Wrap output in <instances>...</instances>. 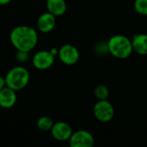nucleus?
Segmentation results:
<instances>
[{"label":"nucleus","instance_id":"1","mask_svg":"<svg viewBox=\"0 0 147 147\" xmlns=\"http://www.w3.org/2000/svg\"><path fill=\"white\" fill-rule=\"evenodd\" d=\"M9 40L16 50L29 53L37 45L38 34L37 31L30 26L20 25L11 30Z\"/></svg>","mask_w":147,"mask_h":147},{"label":"nucleus","instance_id":"2","mask_svg":"<svg viewBox=\"0 0 147 147\" xmlns=\"http://www.w3.org/2000/svg\"><path fill=\"white\" fill-rule=\"evenodd\" d=\"M108 51L115 58L127 59L133 53L132 41L124 35H114L107 43Z\"/></svg>","mask_w":147,"mask_h":147},{"label":"nucleus","instance_id":"3","mask_svg":"<svg viewBox=\"0 0 147 147\" xmlns=\"http://www.w3.org/2000/svg\"><path fill=\"white\" fill-rule=\"evenodd\" d=\"M4 78L6 86L13 89L16 91H19L28 85L30 75L28 69L18 65L11 68L5 75Z\"/></svg>","mask_w":147,"mask_h":147},{"label":"nucleus","instance_id":"4","mask_svg":"<svg viewBox=\"0 0 147 147\" xmlns=\"http://www.w3.org/2000/svg\"><path fill=\"white\" fill-rule=\"evenodd\" d=\"M94 115L99 121L109 122L114 117L115 109L107 100H98L94 106Z\"/></svg>","mask_w":147,"mask_h":147},{"label":"nucleus","instance_id":"5","mask_svg":"<svg viewBox=\"0 0 147 147\" xmlns=\"http://www.w3.org/2000/svg\"><path fill=\"white\" fill-rule=\"evenodd\" d=\"M58 56L60 61L67 65H75L79 59L78 50L71 44L63 45L58 51Z\"/></svg>","mask_w":147,"mask_h":147},{"label":"nucleus","instance_id":"6","mask_svg":"<svg viewBox=\"0 0 147 147\" xmlns=\"http://www.w3.org/2000/svg\"><path fill=\"white\" fill-rule=\"evenodd\" d=\"M94 138L90 133L85 130H79L72 133L69 143L71 147H92L94 146Z\"/></svg>","mask_w":147,"mask_h":147},{"label":"nucleus","instance_id":"7","mask_svg":"<svg viewBox=\"0 0 147 147\" xmlns=\"http://www.w3.org/2000/svg\"><path fill=\"white\" fill-rule=\"evenodd\" d=\"M54 57L51 51H39L34 55L32 63L37 70H47L53 65Z\"/></svg>","mask_w":147,"mask_h":147},{"label":"nucleus","instance_id":"8","mask_svg":"<svg viewBox=\"0 0 147 147\" xmlns=\"http://www.w3.org/2000/svg\"><path fill=\"white\" fill-rule=\"evenodd\" d=\"M51 134L58 141H66L70 140L72 130L71 126L66 122L59 121L53 124L51 129Z\"/></svg>","mask_w":147,"mask_h":147},{"label":"nucleus","instance_id":"9","mask_svg":"<svg viewBox=\"0 0 147 147\" xmlns=\"http://www.w3.org/2000/svg\"><path fill=\"white\" fill-rule=\"evenodd\" d=\"M56 16L50 12H45L41 14L37 19V28L41 33L47 34L53 30L56 24Z\"/></svg>","mask_w":147,"mask_h":147},{"label":"nucleus","instance_id":"10","mask_svg":"<svg viewBox=\"0 0 147 147\" xmlns=\"http://www.w3.org/2000/svg\"><path fill=\"white\" fill-rule=\"evenodd\" d=\"M16 92V90L8 86L3 88L0 90V107L6 109L13 108L17 100Z\"/></svg>","mask_w":147,"mask_h":147},{"label":"nucleus","instance_id":"11","mask_svg":"<svg viewBox=\"0 0 147 147\" xmlns=\"http://www.w3.org/2000/svg\"><path fill=\"white\" fill-rule=\"evenodd\" d=\"M47 9L55 16H60L65 13L67 6L65 0H47Z\"/></svg>","mask_w":147,"mask_h":147},{"label":"nucleus","instance_id":"12","mask_svg":"<svg viewBox=\"0 0 147 147\" xmlns=\"http://www.w3.org/2000/svg\"><path fill=\"white\" fill-rule=\"evenodd\" d=\"M133 49L139 54L146 55L147 54V34H140L134 35L133 40Z\"/></svg>","mask_w":147,"mask_h":147},{"label":"nucleus","instance_id":"13","mask_svg":"<svg viewBox=\"0 0 147 147\" xmlns=\"http://www.w3.org/2000/svg\"><path fill=\"white\" fill-rule=\"evenodd\" d=\"M54 122L52 118L49 116H41L38 119L36 122V127L39 130L42 132H47L51 131Z\"/></svg>","mask_w":147,"mask_h":147},{"label":"nucleus","instance_id":"14","mask_svg":"<svg viewBox=\"0 0 147 147\" xmlns=\"http://www.w3.org/2000/svg\"><path fill=\"white\" fill-rule=\"evenodd\" d=\"M94 94L95 96L98 99V100H107V98L109 97V89L103 85V84H100L97 85L94 90Z\"/></svg>","mask_w":147,"mask_h":147},{"label":"nucleus","instance_id":"15","mask_svg":"<svg viewBox=\"0 0 147 147\" xmlns=\"http://www.w3.org/2000/svg\"><path fill=\"white\" fill-rule=\"evenodd\" d=\"M134 9L139 14L147 16V0H135Z\"/></svg>","mask_w":147,"mask_h":147},{"label":"nucleus","instance_id":"16","mask_svg":"<svg viewBox=\"0 0 147 147\" xmlns=\"http://www.w3.org/2000/svg\"><path fill=\"white\" fill-rule=\"evenodd\" d=\"M28 52H24V51H20V50H16V59L19 62V63H24L28 59Z\"/></svg>","mask_w":147,"mask_h":147},{"label":"nucleus","instance_id":"17","mask_svg":"<svg viewBox=\"0 0 147 147\" xmlns=\"http://www.w3.org/2000/svg\"><path fill=\"white\" fill-rule=\"evenodd\" d=\"M5 86H6V82H5V78L0 76V90H2L3 88H4Z\"/></svg>","mask_w":147,"mask_h":147},{"label":"nucleus","instance_id":"18","mask_svg":"<svg viewBox=\"0 0 147 147\" xmlns=\"http://www.w3.org/2000/svg\"><path fill=\"white\" fill-rule=\"evenodd\" d=\"M11 0H0V5H7L10 3Z\"/></svg>","mask_w":147,"mask_h":147}]
</instances>
